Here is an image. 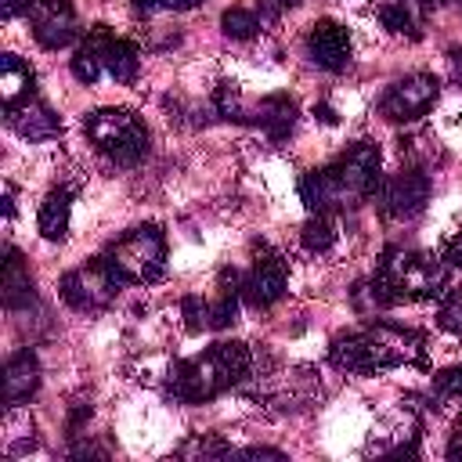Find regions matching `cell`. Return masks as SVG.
<instances>
[{
    "instance_id": "cell-1",
    "label": "cell",
    "mask_w": 462,
    "mask_h": 462,
    "mask_svg": "<svg viewBox=\"0 0 462 462\" xmlns=\"http://www.w3.org/2000/svg\"><path fill=\"white\" fill-rule=\"evenodd\" d=\"M448 289V263L444 256H430L404 245H386L375 260V271L350 289V303L357 314H383L401 303L440 300Z\"/></svg>"
},
{
    "instance_id": "cell-2",
    "label": "cell",
    "mask_w": 462,
    "mask_h": 462,
    "mask_svg": "<svg viewBox=\"0 0 462 462\" xmlns=\"http://www.w3.org/2000/svg\"><path fill=\"white\" fill-rule=\"evenodd\" d=\"M383 152L375 141H357L350 144L339 159H332L321 170L303 173L300 180V199L310 213H346L375 199L379 191V173Z\"/></svg>"
},
{
    "instance_id": "cell-3",
    "label": "cell",
    "mask_w": 462,
    "mask_h": 462,
    "mask_svg": "<svg viewBox=\"0 0 462 462\" xmlns=\"http://www.w3.org/2000/svg\"><path fill=\"white\" fill-rule=\"evenodd\" d=\"M426 336L393 321H368L361 328L339 332L328 346V361L339 372H354V375H372V372H386V368H426Z\"/></svg>"
},
{
    "instance_id": "cell-4",
    "label": "cell",
    "mask_w": 462,
    "mask_h": 462,
    "mask_svg": "<svg viewBox=\"0 0 462 462\" xmlns=\"http://www.w3.org/2000/svg\"><path fill=\"white\" fill-rule=\"evenodd\" d=\"M256 357L245 343L238 339H220L209 350L173 361L166 368V397H173L177 404H206L242 383L253 379Z\"/></svg>"
},
{
    "instance_id": "cell-5",
    "label": "cell",
    "mask_w": 462,
    "mask_h": 462,
    "mask_svg": "<svg viewBox=\"0 0 462 462\" xmlns=\"http://www.w3.org/2000/svg\"><path fill=\"white\" fill-rule=\"evenodd\" d=\"M83 134L112 166H137L148 155V126L126 108H94L83 116Z\"/></svg>"
},
{
    "instance_id": "cell-6",
    "label": "cell",
    "mask_w": 462,
    "mask_h": 462,
    "mask_svg": "<svg viewBox=\"0 0 462 462\" xmlns=\"http://www.w3.org/2000/svg\"><path fill=\"white\" fill-rule=\"evenodd\" d=\"M101 256L123 285H152L166 271V235L159 224H141L116 238Z\"/></svg>"
},
{
    "instance_id": "cell-7",
    "label": "cell",
    "mask_w": 462,
    "mask_h": 462,
    "mask_svg": "<svg viewBox=\"0 0 462 462\" xmlns=\"http://www.w3.org/2000/svg\"><path fill=\"white\" fill-rule=\"evenodd\" d=\"M119 289H123V282H119L116 271L105 263V256H94V260H87V263L65 271L61 282H58L61 300H65L72 310H79V314L105 310V307L119 296Z\"/></svg>"
},
{
    "instance_id": "cell-8",
    "label": "cell",
    "mask_w": 462,
    "mask_h": 462,
    "mask_svg": "<svg viewBox=\"0 0 462 462\" xmlns=\"http://www.w3.org/2000/svg\"><path fill=\"white\" fill-rule=\"evenodd\" d=\"M437 97H440V79L433 72H411V76L393 79L383 90L375 112L386 123H415L437 105Z\"/></svg>"
},
{
    "instance_id": "cell-9",
    "label": "cell",
    "mask_w": 462,
    "mask_h": 462,
    "mask_svg": "<svg viewBox=\"0 0 462 462\" xmlns=\"http://www.w3.org/2000/svg\"><path fill=\"white\" fill-rule=\"evenodd\" d=\"M430 191H433V180H430V170H419V166H401L397 173H390L386 180H379V191H375V202L383 209L386 220H415L426 202H430Z\"/></svg>"
},
{
    "instance_id": "cell-10",
    "label": "cell",
    "mask_w": 462,
    "mask_h": 462,
    "mask_svg": "<svg viewBox=\"0 0 462 462\" xmlns=\"http://www.w3.org/2000/svg\"><path fill=\"white\" fill-rule=\"evenodd\" d=\"M285 282H289L285 256L267 242H253V260L249 271L242 274V303H249L253 310H267L285 296Z\"/></svg>"
},
{
    "instance_id": "cell-11",
    "label": "cell",
    "mask_w": 462,
    "mask_h": 462,
    "mask_svg": "<svg viewBox=\"0 0 462 462\" xmlns=\"http://www.w3.org/2000/svg\"><path fill=\"white\" fill-rule=\"evenodd\" d=\"M253 379H256V397L274 411H303L321 393L310 368H267V372L253 368Z\"/></svg>"
},
{
    "instance_id": "cell-12",
    "label": "cell",
    "mask_w": 462,
    "mask_h": 462,
    "mask_svg": "<svg viewBox=\"0 0 462 462\" xmlns=\"http://www.w3.org/2000/svg\"><path fill=\"white\" fill-rule=\"evenodd\" d=\"M29 25H32L36 43L47 51L69 47L79 36V18L69 0H36L29 11Z\"/></svg>"
},
{
    "instance_id": "cell-13",
    "label": "cell",
    "mask_w": 462,
    "mask_h": 462,
    "mask_svg": "<svg viewBox=\"0 0 462 462\" xmlns=\"http://www.w3.org/2000/svg\"><path fill=\"white\" fill-rule=\"evenodd\" d=\"M350 54H354L350 32H346L339 22L321 18V22L310 25V32H307V58H310L318 69H325V72H343V69L350 65Z\"/></svg>"
},
{
    "instance_id": "cell-14",
    "label": "cell",
    "mask_w": 462,
    "mask_h": 462,
    "mask_svg": "<svg viewBox=\"0 0 462 462\" xmlns=\"http://www.w3.org/2000/svg\"><path fill=\"white\" fill-rule=\"evenodd\" d=\"M4 119H7V126H11L18 137H25V141H54V137L61 134L58 112H54L47 101H40V97H29V101L7 108Z\"/></svg>"
},
{
    "instance_id": "cell-15",
    "label": "cell",
    "mask_w": 462,
    "mask_h": 462,
    "mask_svg": "<svg viewBox=\"0 0 462 462\" xmlns=\"http://www.w3.org/2000/svg\"><path fill=\"white\" fill-rule=\"evenodd\" d=\"M296 116H300V108L289 94H267V97H260L256 108H249V126H260L274 144H282L292 134Z\"/></svg>"
},
{
    "instance_id": "cell-16",
    "label": "cell",
    "mask_w": 462,
    "mask_h": 462,
    "mask_svg": "<svg viewBox=\"0 0 462 462\" xmlns=\"http://www.w3.org/2000/svg\"><path fill=\"white\" fill-rule=\"evenodd\" d=\"M36 390H40V361L29 346H22L4 365V404H22Z\"/></svg>"
},
{
    "instance_id": "cell-17",
    "label": "cell",
    "mask_w": 462,
    "mask_h": 462,
    "mask_svg": "<svg viewBox=\"0 0 462 462\" xmlns=\"http://www.w3.org/2000/svg\"><path fill=\"white\" fill-rule=\"evenodd\" d=\"M108 36H112L108 25H90L87 36L76 43L69 69H72V76H76L79 83L90 87V83H97V76L105 72V43H108Z\"/></svg>"
},
{
    "instance_id": "cell-18",
    "label": "cell",
    "mask_w": 462,
    "mask_h": 462,
    "mask_svg": "<svg viewBox=\"0 0 462 462\" xmlns=\"http://www.w3.org/2000/svg\"><path fill=\"white\" fill-rule=\"evenodd\" d=\"M36 97V72L25 58L18 54H4L0 58V101H4V112Z\"/></svg>"
},
{
    "instance_id": "cell-19",
    "label": "cell",
    "mask_w": 462,
    "mask_h": 462,
    "mask_svg": "<svg viewBox=\"0 0 462 462\" xmlns=\"http://www.w3.org/2000/svg\"><path fill=\"white\" fill-rule=\"evenodd\" d=\"M238 303H242V274L235 267H220L217 274V292L209 300V328H227L238 321Z\"/></svg>"
},
{
    "instance_id": "cell-20",
    "label": "cell",
    "mask_w": 462,
    "mask_h": 462,
    "mask_svg": "<svg viewBox=\"0 0 462 462\" xmlns=\"http://www.w3.org/2000/svg\"><path fill=\"white\" fill-rule=\"evenodd\" d=\"M4 307L7 310H25L32 300H36V292H32V278H29V267H25V260H22V253L14 249V245H7L4 249Z\"/></svg>"
},
{
    "instance_id": "cell-21",
    "label": "cell",
    "mask_w": 462,
    "mask_h": 462,
    "mask_svg": "<svg viewBox=\"0 0 462 462\" xmlns=\"http://www.w3.org/2000/svg\"><path fill=\"white\" fill-rule=\"evenodd\" d=\"M0 430H4V433H0V451H4L7 458H18V455H25L29 448H36V422H32V415H29L22 404H7Z\"/></svg>"
},
{
    "instance_id": "cell-22",
    "label": "cell",
    "mask_w": 462,
    "mask_h": 462,
    "mask_svg": "<svg viewBox=\"0 0 462 462\" xmlns=\"http://www.w3.org/2000/svg\"><path fill=\"white\" fill-rule=\"evenodd\" d=\"M69 217H72V188H54L40 202L36 227H40V235L47 242H61L69 235Z\"/></svg>"
},
{
    "instance_id": "cell-23",
    "label": "cell",
    "mask_w": 462,
    "mask_h": 462,
    "mask_svg": "<svg viewBox=\"0 0 462 462\" xmlns=\"http://www.w3.org/2000/svg\"><path fill=\"white\" fill-rule=\"evenodd\" d=\"M105 72L116 83H134L137 72H141V51H137V43L112 32L108 43H105Z\"/></svg>"
},
{
    "instance_id": "cell-24",
    "label": "cell",
    "mask_w": 462,
    "mask_h": 462,
    "mask_svg": "<svg viewBox=\"0 0 462 462\" xmlns=\"http://www.w3.org/2000/svg\"><path fill=\"white\" fill-rule=\"evenodd\" d=\"M397 148H401V159H404L408 166H419V170H433V166L444 162V148H440L437 134H430V130L404 134V137L397 141Z\"/></svg>"
},
{
    "instance_id": "cell-25",
    "label": "cell",
    "mask_w": 462,
    "mask_h": 462,
    "mask_svg": "<svg viewBox=\"0 0 462 462\" xmlns=\"http://www.w3.org/2000/svg\"><path fill=\"white\" fill-rule=\"evenodd\" d=\"M415 7H419V4H411V0H390V4H383V7H379L383 29L393 32V36L419 40V36H422V18H419Z\"/></svg>"
},
{
    "instance_id": "cell-26",
    "label": "cell",
    "mask_w": 462,
    "mask_h": 462,
    "mask_svg": "<svg viewBox=\"0 0 462 462\" xmlns=\"http://www.w3.org/2000/svg\"><path fill=\"white\" fill-rule=\"evenodd\" d=\"M339 231L332 224V213H310V220L300 227V242L307 253H328L336 245Z\"/></svg>"
},
{
    "instance_id": "cell-27",
    "label": "cell",
    "mask_w": 462,
    "mask_h": 462,
    "mask_svg": "<svg viewBox=\"0 0 462 462\" xmlns=\"http://www.w3.org/2000/svg\"><path fill=\"white\" fill-rule=\"evenodd\" d=\"M260 29H263V18L253 7H227L220 14V32L227 40H253Z\"/></svg>"
},
{
    "instance_id": "cell-28",
    "label": "cell",
    "mask_w": 462,
    "mask_h": 462,
    "mask_svg": "<svg viewBox=\"0 0 462 462\" xmlns=\"http://www.w3.org/2000/svg\"><path fill=\"white\" fill-rule=\"evenodd\" d=\"M231 444L220 440L217 433H195L188 437L180 448H177V458H199V462H209V458H231Z\"/></svg>"
},
{
    "instance_id": "cell-29",
    "label": "cell",
    "mask_w": 462,
    "mask_h": 462,
    "mask_svg": "<svg viewBox=\"0 0 462 462\" xmlns=\"http://www.w3.org/2000/svg\"><path fill=\"white\" fill-rule=\"evenodd\" d=\"M437 325L451 336H462V285H448L437 307Z\"/></svg>"
},
{
    "instance_id": "cell-30",
    "label": "cell",
    "mask_w": 462,
    "mask_h": 462,
    "mask_svg": "<svg viewBox=\"0 0 462 462\" xmlns=\"http://www.w3.org/2000/svg\"><path fill=\"white\" fill-rule=\"evenodd\" d=\"M433 401L462 404V361H455V365H448L433 375Z\"/></svg>"
},
{
    "instance_id": "cell-31",
    "label": "cell",
    "mask_w": 462,
    "mask_h": 462,
    "mask_svg": "<svg viewBox=\"0 0 462 462\" xmlns=\"http://www.w3.org/2000/svg\"><path fill=\"white\" fill-rule=\"evenodd\" d=\"M180 314H184V328H188V332H206V328H209V300L188 292V296L180 300Z\"/></svg>"
},
{
    "instance_id": "cell-32",
    "label": "cell",
    "mask_w": 462,
    "mask_h": 462,
    "mask_svg": "<svg viewBox=\"0 0 462 462\" xmlns=\"http://www.w3.org/2000/svg\"><path fill=\"white\" fill-rule=\"evenodd\" d=\"M206 0H134V7L141 14H155V11H195Z\"/></svg>"
},
{
    "instance_id": "cell-33",
    "label": "cell",
    "mask_w": 462,
    "mask_h": 462,
    "mask_svg": "<svg viewBox=\"0 0 462 462\" xmlns=\"http://www.w3.org/2000/svg\"><path fill=\"white\" fill-rule=\"evenodd\" d=\"M300 4H303V0H260V7H256V11H260V18H263V22H274V18H282L285 11L300 7Z\"/></svg>"
},
{
    "instance_id": "cell-34",
    "label": "cell",
    "mask_w": 462,
    "mask_h": 462,
    "mask_svg": "<svg viewBox=\"0 0 462 462\" xmlns=\"http://www.w3.org/2000/svg\"><path fill=\"white\" fill-rule=\"evenodd\" d=\"M231 458H274V462H285V451H278V448H235Z\"/></svg>"
},
{
    "instance_id": "cell-35",
    "label": "cell",
    "mask_w": 462,
    "mask_h": 462,
    "mask_svg": "<svg viewBox=\"0 0 462 462\" xmlns=\"http://www.w3.org/2000/svg\"><path fill=\"white\" fill-rule=\"evenodd\" d=\"M36 0H0V14L4 18H18V14H29Z\"/></svg>"
},
{
    "instance_id": "cell-36",
    "label": "cell",
    "mask_w": 462,
    "mask_h": 462,
    "mask_svg": "<svg viewBox=\"0 0 462 462\" xmlns=\"http://www.w3.org/2000/svg\"><path fill=\"white\" fill-rule=\"evenodd\" d=\"M444 263H448V267H462V231H458L455 238H448V245H444Z\"/></svg>"
},
{
    "instance_id": "cell-37",
    "label": "cell",
    "mask_w": 462,
    "mask_h": 462,
    "mask_svg": "<svg viewBox=\"0 0 462 462\" xmlns=\"http://www.w3.org/2000/svg\"><path fill=\"white\" fill-rule=\"evenodd\" d=\"M448 72H451V79H455V83H462V47L448 51Z\"/></svg>"
},
{
    "instance_id": "cell-38",
    "label": "cell",
    "mask_w": 462,
    "mask_h": 462,
    "mask_svg": "<svg viewBox=\"0 0 462 462\" xmlns=\"http://www.w3.org/2000/svg\"><path fill=\"white\" fill-rule=\"evenodd\" d=\"M314 119H321V123H328V126H336L339 119H336V112L328 108V105H314Z\"/></svg>"
},
{
    "instance_id": "cell-39",
    "label": "cell",
    "mask_w": 462,
    "mask_h": 462,
    "mask_svg": "<svg viewBox=\"0 0 462 462\" xmlns=\"http://www.w3.org/2000/svg\"><path fill=\"white\" fill-rule=\"evenodd\" d=\"M4 213H7V217H14V184H7V188H4Z\"/></svg>"
}]
</instances>
